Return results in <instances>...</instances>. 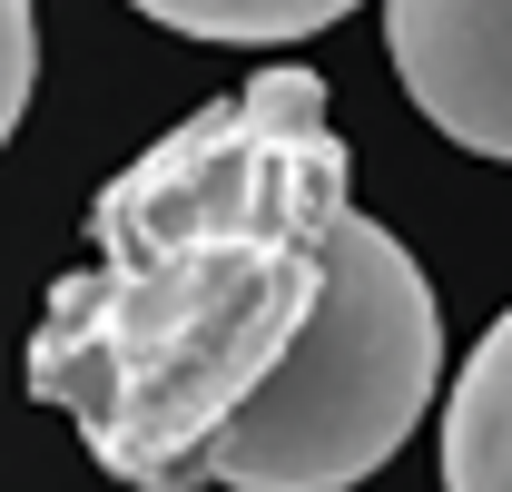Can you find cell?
Listing matches in <instances>:
<instances>
[{
  "label": "cell",
  "instance_id": "obj_2",
  "mask_svg": "<svg viewBox=\"0 0 512 492\" xmlns=\"http://www.w3.org/2000/svg\"><path fill=\"white\" fill-rule=\"evenodd\" d=\"M434 374H444V315H434L424 266L394 246V227L345 207L316 315L286 345V365L237 404V424L207 443V483H227V492L365 483L424 424Z\"/></svg>",
  "mask_w": 512,
  "mask_h": 492
},
{
  "label": "cell",
  "instance_id": "obj_6",
  "mask_svg": "<svg viewBox=\"0 0 512 492\" xmlns=\"http://www.w3.org/2000/svg\"><path fill=\"white\" fill-rule=\"evenodd\" d=\"M30 89H40V20H30V0H0V148L30 109Z\"/></svg>",
  "mask_w": 512,
  "mask_h": 492
},
{
  "label": "cell",
  "instance_id": "obj_4",
  "mask_svg": "<svg viewBox=\"0 0 512 492\" xmlns=\"http://www.w3.org/2000/svg\"><path fill=\"white\" fill-rule=\"evenodd\" d=\"M444 492H512V306L444 394Z\"/></svg>",
  "mask_w": 512,
  "mask_h": 492
},
{
  "label": "cell",
  "instance_id": "obj_5",
  "mask_svg": "<svg viewBox=\"0 0 512 492\" xmlns=\"http://www.w3.org/2000/svg\"><path fill=\"white\" fill-rule=\"evenodd\" d=\"M148 10L158 30H188V40H227V50H276V40H306L325 20H345L355 0H128Z\"/></svg>",
  "mask_w": 512,
  "mask_h": 492
},
{
  "label": "cell",
  "instance_id": "obj_3",
  "mask_svg": "<svg viewBox=\"0 0 512 492\" xmlns=\"http://www.w3.org/2000/svg\"><path fill=\"white\" fill-rule=\"evenodd\" d=\"M384 50L453 148L512 168V0H384Z\"/></svg>",
  "mask_w": 512,
  "mask_h": 492
},
{
  "label": "cell",
  "instance_id": "obj_1",
  "mask_svg": "<svg viewBox=\"0 0 512 492\" xmlns=\"http://www.w3.org/2000/svg\"><path fill=\"white\" fill-rule=\"evenodd\" d=\"M345 207L325 79L256 69L89 197V256L40 296L20 355L30 394L109 483L197 492L207 443L306 335Z\"/></svg>",
  "mask_w": 512,
  "mask_h": 492
}]
</instances>
